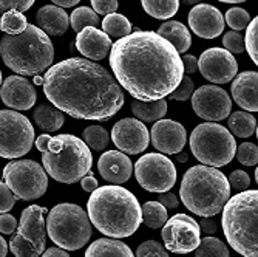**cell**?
Wrapping results in <instances>:
<instances>
[{"label":"cell","mask_w":258,"mask_h":257,"mask_svg":"<svg viewBox=\"0 0 258 257\" xmlns=\"http://www.w3.org/2000/svg\"><path fill=\"white\" fill-rule=\"evenodd\" d=\"M110 67L118 84L138 101L169 96L184 76L181 55L155 31H135L110 50Z\"/></svg>","instance_id":"6da1fadb"},{"label":"cell","mask_w":258,"mask_h":257,"mask_svg":"<svg viewBox=\"0 0 258 257\" xmlns=\"http://www.w3.org/2000/svg\"><path fill=\"white\" fill-rule=\"evenodd\" d=\"M42 85L51 106L76 120L108 121L125 101L114 76L95 61L82 58L50 67Z\"/></svg>","instance_id":"7a4b0ae2"},{"label":"cell","mask_w":258,"mask_h":257,"mask_svg":"<svg viewBox=\"0 0 258 257\" xmlns=\"http://www.w3.org/2000/svg\"><path fill=\"white\" fill-rule=\"evenodd\" d=\"M90 194L87 216L102 234L113 239L130 237L143 223L138 198L119 184L102 186Z\"/></svg>","instance_id":"3957f363"},{"label":"cell","mask_w":258,"mask_h":257,"mask_svg":"<svg viewBox=\"0 0 258 257\" xmlns=\"http://www.w3.org/2000/svg\"><path fill=\"white\" fill-rule=\"evenodd\" d=\"M4 64L22 76H36L48 70L54 59V46L39 27L28 23L20 34H5L0 40Z\"/></svg>","instance_id":"277c9868"},{"label":"cell","mask_w":258,"mask_h":257,"mask_svg":"<svg viewBox=\"0 0 258 257\" xmlns=\"http://www.w3.org/2000/svg\"><path fill=\"white\" fill-rule=\"evenodd\" d=\"M179 195L182 204L197 216L212 217L221 213L230 197L227 177L210 166H194L182 177Z\"/></svg>","instance_id":"5b68a950"},{"label":"cell","mask_w":258,"mask_h":257,"mask_svg":"<svg viewBox=\"0 0 258 257\" xmlns=\"http://www.w3.org/2000/svg\"><path fill=\"white\" fill-rule=\"evenodd\" d=\"M224 236L238 254L258 257V191H243L223 206Z\"/></svg>","instance_id":"8992f818"},{"label":"cell","mask_w":258,"mask_h":257,"mask_svg":"<svg viewBox=\"0 0 258 257\" xmlns=\"http://www.w3.org/2000/svg\"><path fill=\"white\" fill-rule=\"evenodd\" d=\"M62 147L57 152L42 153V165L51 178L59 183L73 184L91 171L93 157L81 138L63 133Z\"/></svg>","instance_id":"52a82bcc"},{"label":"cell","mask_w":258,"mask_h":257,"mask_svg":"<svg viewBox=\"0 0 258 257\" xmlns=\"http://www.w3.org/2000/svg\"><path fill=\"white\" fill-rule=\"evenodd\" d=\"M46 232L50 239L65 251H76L91 239V222L78 204H56L46 217Z\"/></svg>","instance_id":"ba28073f"},{"label":"cell","mask_w":258,"mask_h":257,"mask_svg":"<svg viewBox=\"0 0 258 257\" xmlns=\"http://www.w3.org/2000/svg\"><path fill=\"white\" fill-rule=\"evenodd\" d=\"M194 157L204 166L221 168L233 160L237 143L229 129L217 123H204L194 129L190 139Z\"/></svg>","instance_id":"9c48e42d"},{"label":"cell","mask_w":258,"mask_h":257,"mask_svg":"<svg viewBox=\"0 0 258 257\" xmlns=\"http://www.w3.org/2000/svg\"><path fill=\"white\" fill-rule=\"evenodd\" d=\"M46 208L31 204L23 209L20 223H17L16 234L10 240V249L16 257H40L45 251Z\"/></svg>","instance_id":"30bf717a"},{"label":"cell","mask_w":258,"mask_h":257,"mask_svg":"<svg viewBox=\"0 0 258 257\" xmlns=\"http://www.w3.org/2000/svg\"><path fill=\"white\" fill-rule=\"evenodd\" d=\"M4 180L16 200H37L48 188V177L37 161L17 160L11 161L4 169Z\"/></svg>","instance_id":"8fae6325"},{"label":"cell","mask_w":258,"mask_h":257,"mask_svg":"<svg viewBox=\"0 0 258 257\" xmlns=\"http://www.w3.org/2000/svg\"><path fill=\"white\" fill-rule=\"evenodd\" d=\"M34 139V129L27 116L14 110H0V157L20 158L27 155Z\"/></svg>","instance_id":"7c38bea8"},{"label":"cell","mask_w":258,"mask_h":257,"mask_svg":"<svg viewBox=\"0 0 258 257\" xmlns=\"http://www.w3.org/2000/svg\"><path fill=\"white\" fill-rule=\"evenodd\" d=\"M135 177L149 192H167L176 183V169L172 160L162 153H146L135 163Z\"/></svg>","instance_id":"4fadbf2b"},{"label":"cell","mask_w":258,"mask_h":257,"mask_svg":"<svg viewBox=\"0 0 258 257\" xmlns=\"http://www.w3.org/2000/svg\"><path fill=\"white\" fill-rule=\"evenodd\" d=\"M201 239L198 222L187 214H176L162 225L164 248L169 252L187 254L197 249Z\"/></svg>","instance_id":"5bb4252c"},{"label":"cell","mask_w":258,"mask_h":257,"mask_svg":"<svg viewBox=\"0 0 258 257\" xmlns=\"http://www.w3.org/2000/svg\"><path fill=\"white\" fill-rule=\"evenodd\" d=\"M192 109L206 121H223L230 115L229 93L218 85H203L192 93Z\"/></svg>","instance_id":"9a60e30c"},{"label":"cell","mask_w":258,"mask_h":257,"mask_svg":"<svg viewBox=\"0 0 258 257\" xmlns=\"http://www.w3.org/2000/svg\"><path fill=\"white\" fill-rule=\"evenodd\" d=\"M111 139L119 152L136 155L149 147L150 133L143 121L136 118H124L113 126Z\"/></svg>","instance_id":"2e32d148"},{"label":"cell","mask_w":258,"mask_h":257,"mask_svg":"<svg viewBox=\"0 0 258 257\" xmlns=\"http://www.w3.org/2000/svg\"><path fill=\"white\" fill-rule=\"evenodd\" d=\"M198 70L201 75L215 84H227L237 76L238 64L227 50L209 48L198 59Z\"/></svg>","instance_id":"e0dca14e"},{"label":"cell","mask_w":258,"mask_h":257,"mask_svg":"<svg viewBox=\"0 0 258 257\" xmlns=\"http://www.w3.org/2000/svg\"><path fill=\"white\" fill-rule=\"evenodd\" d=\"M153 147L162 153L176 155L187 143V132L184 126L173 120H159L153 124L150 132Z\"/></svg>","instance_id":"ac0fdd59"},{"label":"cell","mask_w":258,"mask_h":257,"mask_svg":"<svg viewBox=\"0 0 258 257\" xmlns=\"http://www.w3.org/2000/svg\"><path fill=\"white\" fill-rule=\"evenodd\" d=\"M189 27L190 30L203 39H215L224 30V17L221 11L209 4L195 5L189 13Z\"/></svg>","instance_id":"d6986e66"},{"label":"cell","mask_w":258,"mask_h":257,"mask_svg":"<svg viewBox=\"0 0 258 257\" xmlns=\"http://www.w3.org/2000/svg\"><path fill=\"white\" fill-rule=\"evenodd\" d=\"M0 98L4 104L14 110H30L37 101V93L33 84L23 76H8L2 88H0Z\"/></svg>","instance_id":"ffe728a7"},{"label":"cell","mask_w":258,"mask_h":257,"mask_svg":"<svg viewBox=\"0 0 258 257\" xmlns=\"http://www.w3.org/2000/svg\"><path fill=\"white\" fill-rule=\"evenodd\" d=\"M101 177L111 184H122L132 177L133 165L130 158L119 150H107L98 161Z\"/></svg>","instance_id":"44dd1931"},{"label":"cell","mask_w":258,"mask_h":257,"mask_svg":"<svg viewBox=\"0 0 258 257\" xmlns=\"http://www.w3.org/2000/svg\"><path fill=\"white\" fill-rule=\"evenodd\" d=\"M111 39L96 27H87L78 33L76 37V48L78 52L93 61L105 59L111 50Z\"/></svg>","instance_id":"7402d4cb"},{"label":"cell","mask_w":258,"mask_h":257,"mask_svg":"<svg viewBox=\"0 0 258 257\" xmlns=\"http://www.w3.org/2000/svg\"><path fill=\"white\" fill-rule=\"evenodd\" d=\"M232 98L247 112L258 110V73L243 72L232 79Z\"/></svg>","instance_id":"603a6c76"},{"label":"cell","mask_w":258,"mask_h":257,"mask_svg":"<svg viewBox=\"0 0 258 257\" xmlns=\"http://www.w3.org/2000/svg\"><path fill=\"white\" fill-rule=\"evenodd\" d=\"M37 27L50 36H62L70 25V16L56 5H45L36 14Z\"/></svg>","instance_id":"cb8c5ba5"},{"label":"cell","mask_w":258,"mask_h":257,"mask_svg":"<svg viewBox=\"0 0 258 257\" xmlns=\"http://www.w3.org/2000/svg\"><path fill=\"white\" fill-rule=\"evenodd\" d=\"M156 33L161 37L166 39L167 42H170L178 53H185L192 45L190 31L178 20H167L166 23H162V25L158 28Z\"/></svg>","instance_id":"d4e9b609"},{"label":"cell","mask_w":258,"mask_h":257,"mask_svg":"<svg viewBox=\"0 0 258 257\" xmlns=\"http://www.w3.org/2000/svg\"><path fill=\"white\" fill-rule=\"evenodd\" d=\"M85 257H135L130 246L125 245L121 240H113V239H98L93 242Z\"/></svg>","instance_id":"484cf974"},{"label":"cell","mask_w":258,"mask_h":257,"mask_svg":"<svg viewBox=\"0 0 258 257\" xmlns=\"http://www.w3.org/2000/svg\"><path fill=\"white\" fill-rule=\"evenodd\" d=\"M33 120L45 132H56L59 130L63 123H65V116L63 112L56 109L51 104H42L37 106L33 112Z\"/></svg>","instance_id":"4316f807"},{"label":"cell","mask_w":258,"mask_h":257,"mask_svg":"<svg viewBox=\"0 0 258 257\" xmlns=\"http://www.w3.org/2000/svg\"><path fill=\"white\" fill-rule=\"evenodd\" d=\"M132 112L136 116V120L143 123H156L162 120V116L167 113V101L158 99V101H138L132 102Z\"/></svg>","instance_id":"83f0119b"},{"label":"cell","mask_w":258,"mask_h":257,"mask_svg":"<svg viewBox=\"0 0 258 257\" xmlns=\"http://www.w3.org/2000/svg\"><path fill=\"white\" fill-rule=\"evenodd\" d=\"M229 129L238 138H249L256 133L255 116L249 112H233L229 118Z\"/></svg>","instance_id":"f1b7e54d"},{"label":"cell","mask_w":258,"mask_h":257,"mask_svg":"<svg viewBox=\"0 0 258 257\" xmlns=\"http://www.w3.org/2000/svg\"><path fill=\"white\" fill-rule=\"evenodd\" d=\"M144 11L158 19V20H169L178 13L179 0H141Z\"/></svg>","instance_id":"f546056e"},{"label":"cell","mask_w":258,"mask_h":257,"mask_svg":"<svg viewBox=\"0 0 258 257\" xmlns=\"http://www.w3.org/2000/svg\"><path fill=\"white\" fill-rule=\"evenodd\" d=\"M102 30L108 37L121 39L132 33V23L125 16L111 13V14H107L105 19L102 20Z\"/></svg>","instance_id":"4dcf8cb0"},{"label":"cell","mask_w":258,"mask_h":257,"mask_svg":"<svg viewBox=\"0 0 258 257\" xmlns=\"http://www.w3.org/2000/svg\"><path fill=\"white\" fill-rule=\"evenodd\" d=\"M141 209H143L144 225L152 228V229L162 228V225L166 223L169 219L167 209L158 201H147V203H144V208H141Z\"/></svg>","instance_id":"1f68e13d"},{"label":"cell","mask_w":258,"mask_h":257,"mask_svg":"<svg viewBox=\"0 0 258 257\" xmlns=\"http://www.w3.org/2000/svg\"><path fill=\"white\" fill-rule=\"evenodd\" d=\"M84 143L88 146V149H93L96 152H102L107 149L110 143V135L102 126H90L82 133Z\"/></svg>","instance_id":"d6a6232c"},{"label":"cell","mask_w":258,"mask_h":257,"mask_svg":"<svg viewBox=\"0 0 258 257\" xmlns=\"http://www.w3.org/2000/svg\"><path fill=\"white\" fill-rule=\"evenodd\" d=\"M195 257H229L227 246L217 237L204 236L195 249Z\"/></svg>","instance_id":"836d02e7"},{"label":"cell","mask_w":258,"mask_h":257,"mask_svg":"<svg viewBox=\"0 0 258 257\" xmlns=\"http://www.w3.org/2000/svg\"><path fill=\"white\" fill-rule=\"evenodd\" d=\"M70 20H72V27L75 31H81L87 27H98L101 20L98 17V14L93 11L88 7H79L76 8L72 16H70Z\"/></svg>","instance_id":"e575fe53"},{"label":"cell","mask_w":258,"mask_h":257,"mask_svg":"<svg viewBox=\"0 0 258 257\" xmlns=\"http://www.w3.org/2000/svg\"><path fill=\"white\" fill-rule=\"evenodd\" d=\"M28 22L27 17L23 16L20 11H8L4 13L2 19H0V30H2L5 34H20L23 30L27 28Z\"/></svg>","instance_id":"d590c367"},{"label":"cell","mask_w":258,"mask_h":257,"mask_svg":"<svg viewBox=\"0 0 258 257\" xmlns=\"http://www.w3.org/2000/svg\"><path fill=\"white\" fill-rule=\"evenodd\" d=\"M244 50H247L250 59L258 64V17L252 19L246 27V37H244Z\"/></svg>","instance_id":"8d00e7d4"},{"label":"cell","mask_w":258,"mask_h":257,"mask_svg":"<svg viewBox=\"0 0 258 257\" xmlns=\"http://www.w3.org/2000/svg\"><path fill=\"white\" fill-rule=\"evenodd\" d=\"M227 22V25L233 30V31H241V30H246V27L249 25L250 22V16L246 10L240 8V7H235V8H230L227 13H226V17H224Z\"/></svg>","instance_id":"74e56055"},{"label":"cell","mask_w":258,"mask_h":257,"mask_svg":"<svg viewBox=\"0 0 258 257\" xmlns=\"http://www.w3.org/2000/svg\"><path fill=\"white\" fill-rule=\"evenodd\" d=\"M136 257H169V251L156 240H147L136 249Z\"/></svg>","instance_id":"f35d334b"},{"label":"cell","mask_w":258,"mask_h":257,"mask_svg":"<svg viewBox=\"0 0 258 257\" xmlns=\"http://www.w3.org/2000/svg\"><path fill=\"white\" fill-rule=\"evenodd\" d=\"M235 155L244 166H256L258 163V147L253 143H243L240 147H237Z\"/></svg>","instance_id":"ab89813d"},{"label":"cell","mask_w":258,"mask_h":257,"mask_svg":"<svg viewBox=\"0 0 258 257\" xmlns=\"http://www.w3.org/2000/svg\"><path fill=\"white\" fill-rule=\"evenodd\" d=\"M195 91V85H194V79H190L187 75L182 76L179 85L170 93L169 98L173 101H185L192 96V93Z\"/></svg>","instance_id":"60d3db41"},{"label":"cell","mask_w":258,"mask_h":257,"mask_svg":"<svg viewBox=\"0 0 258 257\" xmlns=\"http://www.w3.org/2000/svg\"><path fill=\"white\" fill-rule=\"evenodd\" d=\"M223 45L229 53H243L244 52V39L238 31H229L223 37Z\"/></svg>","instance_id":"b9f144b4"},{"label":"cell","mask_w":258,"mask_h":257,"mask_svg":"<svg viewBox=\"0 0 258 257\" xmlns=\"http://www.w3.org/2000/svg\"><path fill=\"white\" fill-rule=\"evenodd\" d=\"M36 0H0V13L8 11H27L33 7Z\"/></svg>","instance_id":"7bdbcfd3"},{"label":"cell","mask_w":258,"mask_h":257,"mask_svg":"<svg viewBox=\"0 0 258 257\" xmlns=\"http://www.w3.org/2000/svg\"><path fill=\"white\" fill-rule=\"evenodd\" d=\"M14 203H16V197L14 194L10 191V188L0 181V214H5L8 211L14 208Z\"/></svg>","instance_id":"ee69618b"},{"label":"cell","mask_w":258,"mask_h":257,"mask_svg":"<svg viewBox=\"0 0 258 257\" xmlns=\"http://www.w3.org/2000/svg\"><path fill=\"white\" fill-rule=\"evenodd\" d=\"M227 181H229V184L232 186V188L237 189V191H246L250 186V178L243 171H233L230 174V177L227 178Z\"/></svg>","instance_id":"f6af8a7d"},{"label":"cell","mask_w":258,"mask_h":257,"mask_svg":"<svg viewBox=\"0 0 258 257\" xmlns=\"http://www.w3.org/2000/svg\"><path fill=\"white\" fill-rule=\"evenodd\" d=\"M118 0H91V7H93V11L96 14H102V16H107V14H111L118 10Z\"/></svg>","instance_id":"bcb514c9"},{"label":"cell","mask_w":258,"mask_h":257,"mask_svg":"<svg viewBox=\"0 0 258 257\" xmlns=\"http://www.w3.org/2000/svg\"><path fill=\"white\" fill-rule=\"evenodd\" d=\"M17 228V220L8 213L0 216V232L2 234H13Z\"/></svg>","instance_id":"7dc6e473"},{"label":"cell","mask_w":258,"mask_h":257,"mask_svg":"<svg viewBox=\"0 0 258 257\" xmlns=\"http://www.w3.org/2000/svg\"><path fill=\"white\" fill-rule=\"evenodd\" d=\"M158 203H161L166 209H176L179 206V200L175 194L172 192H161L158 195Z\"/></svg>","instance_id":"c3c4849f"},{"label":"cell","mask_w":258,"mask_h":257,"mask_svg":"<svg viewBox=\"0 0 258 257\" xmlns=\"http://www.w3.org/2000/svg\"><path fill=\"white\" fill-rule=\"evenodd\" d=\"M181 61H182V67H184V73L192 75V73H195L197 70H198V59L195 56L185 55V56L181 58Z\"/></svg>","instance_id":"681fc988"},{"label":"cell","mask_w":258,"mask_h":257,"mask_svg":"<svg viewBox=\"0 0 258 257\" xmlns=\"http://www.w3.org/2000/svg\"><path fill=\"white\" fill-rule=\"evenodd\" d=\"M198 225H200V231L204 232V236H210L217 231V223L212 217H203V220Z\"/></svg>","instance_id":"f907efd6"},{"label":"cell","mask_w":258,"mask_h":257,"mask_svg":"<svg viewBox=\"0 0 258 257\" xmlns=\"http://www.w3.org/2000/svg\"><path fill=\"white\" fill-rule=\"evenodd\" d=\"M81 184H82V189H84V191H87V192H93L96 188H99L96 178L93 177L91 174H90V175H87V177H82Z\"/></svg>","instance_id":"816d5d0a"},{"label":"cell","mask_w":258,"mask_h":257,"mask_svg":"<svg viewBox=\"0 0 258 257\" xmlns=\"http://www.w3.org/2000/svg\"><path fill=\"white\" fill-rule=\"evenodd\" d=\"M50 138H51L50 135L43 133V135H40V136H37L34 139V144H36V147H37L39 152L45 153L46 150H48V141H50Z\"/></svg>","instance_id":"f5cc1de1"},{"label":"cell","mask_w":258,"mask_h":257,"mask_svg":"<svg viewBox=\"0 0 258 257\" xmlns=\"http://www.w3.org/2000/svg\"><path fill=\"white\" fill-rule=\"evenodd\" d=\"M42 257H70V254H68L65 249H62V248L53 246V248L45 249V251L42 252Z\"/></svg>","instance_id":"db71d44e"},{"label":"cell","mask_w":258,"mask_h":257,"mask_svg":"<svg viewBox=\"0 0 258 257\" xmlns=\"http://www.w3.org/2000/svg\"><path fill=\"white\" fill-rule=\"evenodd\" d=\"M54 5H57L59 8H72L75 5H78L81 0H51Z\"/></svg>","instance_id":"11a10c76"},{"label":"cell","mask_w":258,"mask_h":257,"mask_svg":"<svg viewBox=\"0 0 258 257\" xmlns=\"http://www.w3.org/2000/svg\"><path fill=\"white\" fill-rule=\"evenodd\" d=\"M8 254V242L0 236V257H7Z\"/></svg>","instance_id":"9f6ffc18"},{"label":"cell","mask_w":258,"mask_h":257,"mask_svg":"<svg viewBox=\"0 0 258 257\" xmlns=\"http://www.w3.org/2000/svg\"><path fill=\"white\" fill-rule=\"evenodd\" d=\"M218 2H223V4H243V2H247V0H218Z\"/></svg>","instance_id":"6f0895ef"},{"label":"cell","mask_w":258,"mask_h":257,"mask_svg":"<svg viewBox=\"0 0 258 257\" xmlns=\"http://www.w3.org/2000/svg\"><path fill=\"white\" fill-rule=\"evenodd\" d=\"M184 4H187V5H195V4H200L201 0H182Z\"/></svg>","instance_id":"680465c9"},{"label":"cell","mask_w":258,"mask_h":257,"mask_svg":"<svg viewBox=\"0 0 258 257\" xmlns=\"http://www.w3.org/2000/svg\"><path fill=\"white\" fill-rule=\"evenodd\" d=\"M176 155H178V160H179V161H187V158H189V157H187V153H184V152H182L181 155H179V153H176Z\"/></svg>","instance_id":"91938a15"},{"label":"cell","mask_w":258,"mask_h":257,"mask_svg":"<svg viewBox=\"0 0 258 257\" xmlns=\"http://www.w3.org/2000/svg\"><path fill=\"white\" fill-rule=\"evenodd\" d=\"M42 82H43V78H40L39 75H36V78H34V84H37V85H42Z\"/></svg>","instance_id":"94428289"},{"label":"cell","mask_w":258,"mask_h":257,"mask_svg":"<svg viewBox=\"0 0 258 257\" xmlns=\"http://www.w3.org/2000/svg\"><path fill=\"white\" fill-rule=\"evenodd\" d=\"M0 85H2V70H0Z\"/></svg>","instance_id":"6125c7cd"}]
</instances>
